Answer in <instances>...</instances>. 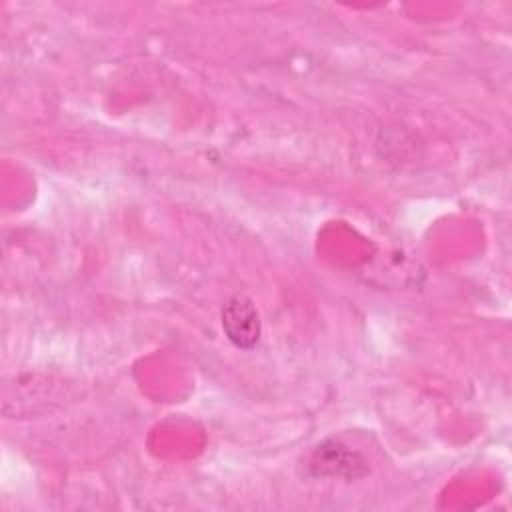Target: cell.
Listing matches in <instances>:
<instances>
[{
    "label": "cell",
    "mask_w": 512,
    "mask_h": 512,
    "mask_svg": "<svg viewBox=\"0 0 512 512\" xmlns=\"http://www.w3.org/2000/svg\"><path fill=\"white\" fill-rule=\"evenodd\" d=\"M306 468L314 476H338L346 480L368 472L364 458L336 440H326L312 448L306 458Z\"/></svg>",
    "instance_id": "6da1fadb"
},
{
    "label": "cell",
    "mask_w": 512,
    "mask_h": 512,
    "mask_svg": "<svg viewBox=\"0 0 512 512\" xmlns=\"http://www.w3.org/2000/svg\"><path fill=\"white\" fill-rule=\"evenodd\" d=\"M222 330L226 338L242 350L256 346L260 340V316L248 296L236 294L222 308Z\"/></svg>",
    "instance_id": "7a4b0ae2"
}]
</instances>
